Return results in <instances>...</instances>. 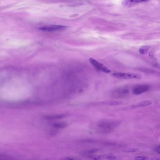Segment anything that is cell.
Listing matches in <instances>:
<instances>
[{"label": "cell", "mask_w": 160, "mask_h": 160, "mask_svg": "<svg viewBox=\"0 0 160 160\" xmlns=\"http://www.w3.org/2000/svg\"><path fill=\"white\" fill-rule=\"evenodd\" d=\"M117 122L108 121H101L97 125L99 131L101 133H107L111 132Z\"/></svg>", "instance_id": "1"}, {"label": "cell", "mask_w": 160, "mask_h": 160, "mask_svg": "<svg viewBox=\"0 0 160 160\" xmlns=\"http://www.w3.org/2000/svg\"><path fill=\"white\" fill-rule=\"evenodd\" d=\"M150 0H125L123 2V5L125 7H133L140 3L148 2Z\"/></svg>", "instance_id": "5"}, {"label": "cell", "mask_w": 160, "mask_h": 160, "mask_svg": "<svg viewBox=\"0 0 160 160\" xmlns=\"http://www.w3.org/2000/svg\"><path fill=\"white\" fill-rule=\"evenodd\" d=\"M151 159L153 160H160V158L159 157H157V158H153L152 159Z\"/></svg>", "instance_id": "18"}, {"label": "cell", "mask_w": 160, "mask_h": 160, "mask_svg": "<svg viewBox=\"0 0 160 160\" xmlns=\"http://www.w3.org/2000/svg\"><path fill=\"white\" fill-rule=\"evenodd\" d=\"M138 150V149L136 148H129L125 150H124V151L125 152L132 153L136 152Z\"/></svg>", "instance_id": "13"}, {"label": "cell", "mask_w": 160, "mask_h": 160, "mask_svg": "<svg viewBox=\"0 0 160 160\" xmlns=\"http://www.w3.org/2000/svg\"><path fill=\"white\" fill-rule=\"evenodd\" d=\"M135 159L137 160H145L149 159L148 158V157H147L139 156L136 157V158H135Z\"/></svg>", "instance_id": "15"}, {"label": "cell", "mask_w": 160, "mask_h": 160, "mask_svg": "<svg viewBox=\"0 0 160 160\" xmlns=\"http://www.w3.org/2000/svg\"><path fill=\"white\" fill-rule=\"evenodd\" d=\"M115 93L117 94L115 95L116 97L119 98L127 93V91L126 90H120Z\"/></svg>", "instance_id": "11"}, {"label": "cell", "mask_w": 160, "mask_h": 160, "mask_svg": "<svg viewBox=\"0 0 160 160\" xmlns=\"http://www.w3.org/2000/svg\"><path fill=\"white\" fill-rule=\"evenodd\" d=\"M150 48V46H143L140 47L139 50V51L141 54H145L148 53Z\"/></svg>", "instance_id": "9"}, {"label": "cell", "mask_w": 160, "mask_h": 160, "mask_svg": "<svg viewBox=\"0 0 160 160\" xmlns=\"http://www.w3.org/2000/svg\"><path fill=\"white\" fill-rule=\"evenodd\" d=\"M113 76L116 78L128 79H139L142 76L138 74L131 73H115L112 74Z\"/></svg>", "instance_id": "2"}, {"label": "cell", "mask_w": 160, "mask_h": 160, "mask_svg": "<svg viewBox=\"0 0 160 160\" xmlns=\"http://www.w3.org/2000/svg\"><path fill=\"white\" fill-rule=\"evenodd\" d=\"M67 124L65 123H61L55 124L54 125V126L55 127L58 128H62L66 127Z\"/></svg>", "instance_id": "12"}, {"label": "cell", "mask_w": 160, "mask_h": 160, "mask_svg": "<svg viewBox=\"0 0 160 160\" xmlns=\"http://www.w3.org/2000/svg\"><path fill=\"white\" fill-rule=\"evenodd\" d=\"M154 150L157 153L160 154V145L155 146Z\"/></svg>", "instance_id": "17"}, {"label": "cell", "mask_w": 160, "mask_h": 160, "mask_svg": "<svg viewBox=\"0 0 160 160\" xmlns=\"http://www.w3.org/2000/svg\"><path fill=\"white\" fill-rule=\"evenodd\" d=\"M65 115H54L47 116L45 118L47 119L54 120L62 118Z\"/></svg>", "instance_id": "10"}, {"label": "cell", "mask_w": 160, "mask_h": 160, "mask_svg": "<svg viewBox=\"0 0 160 160\" xmlns=\"http://www.w3.org/2000/svg\"><path fill=\"white\" fill-rule=\"evenodd\" d=\"M98 150H99L97 149H92L90 150H88L86 151L84 153L86 154H93L97 152Z\"/></svg>", "instance_id": "14"}, {"label": "cell", "mask_w": 160, "mask_h": 160, "mask_svg": "<svg viewBox=\"0 0 160 160\" xmlns=\"http://www.w3.org/2000/svg\"><path fill=\"white\" fill-rule=\"evenodd\" d=\"M106 158L107 159L109 160H114L116 158L115 156L111 155H107Z\"/></svg>", "instance_id": "16"}, {"label": "cell", "mask_w": 160, "mask_h": 160, "mask_svg": "<svg viewBox=\"0 0 160 160\" xmlns=\"http://www.w3.org/2000/svg\"><path fill=\"white\" fill-rule=\"evenodd\" d=\"M103 104L109 105L111 106H117L122 104L123 103L116 101H106L102 102Z\"/></svg>", "instance_id": "8"}, {"label": "cell", "mask_w": 160, "mask_h": 160, "mask_svg": "<svg viewBox=\"0 0 160 160\" xmlns=\"http://www.w3.org/2000/svg\"><path fill=\"white\" fill-rule=\"evenodd\" d=\"M152 104V102H151V101L149 100L144 101V102H141L136 104L124 108L123 109V110L126 111L139 107H145L149 106Z\"/></svg>", "instance_id": "6"}, {"label": "cell", "mask_w": 160, "mask_h": 160, "mask_svg": "<svg viewBox=\"0 0 160 160\" xmlns=\"http://www.w3.org/2000/svg\"><path fill=\"white\" fill-rule=\"evenodd\" d=\"M149 90V87L148 86H140L135 88L133 90V92L134 95H138L148 91Z\"/></svg>", "instance_id": "7"}, {"label": "cell", "mask_w": 160, "mask_h": 160, "mask_svg": "<svg viewBox=\"0 0 160 160\" xmlns=\"http://www.w3.org/2000/svg\"><path fill=\"white\" fill-rule=\"evenodd\" d=\"M91 64L97 70L103 72L109 73L111 72V71L102 64L93 58H90L89 59Z\"/></svg>", "instance_id": "3"}, {"label": "cell", "mask_w": 160, "mask_h": 160, "mask_svg": "<svg viewBox=\"0 0 160 160\" xmlns=\"http://www.w3.org/2000/svg\"><path fill=\"white\" fill-rule=\"evenodd\" d=\"M66 27L61 25H52L50 26H44L40 27V31L46 32H52L64 30Z\"/></svg>", "instance_id": "4"}]
</instances>
